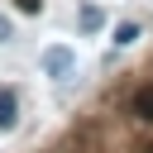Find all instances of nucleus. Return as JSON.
Instances as JSON below:
<instances>
[{"mask_svg": "<svg viewBox=\"0 0 153 153\" xmlns=\"http://www.w3.org/2000/svg\"><path fill=\"white\" fill-rule=\"evenodd\" d=\"M5 38H10V19L0 14V43H5Z\"/></svg>", "mask_w": 153, "mask_h": 153, "instance_id": "7", "label": "nucleus"}, {"mask_svg": "<svg viewBox=\"0 0 153 153\" xmlns=\"http://www.w3.org/2000/svg\"><path fill=\"white\" fill-rule=\"evenodd\" d=\"M134 115H139V120H153V86L134 91Z\"/></svg>", "mask_w": 153, "mask_h": 153, "instance_id": "3", "label": "nucleus"}, {"mask_svg": "<svg viewBox=\"0 0 153 153\" xmlns=\"http://www.w3.org/2000/svg\"><path fill=\"white\" fill-rule=\"evenodd\" d=\"M19 10H24V14H38V10H43V0H19Z\"/></svg>", "mask_w": 153, "mask_h": 153, "instance_id": "6", "label": "nucleus"}, {"mask_svg": "<svg viewBox=\"0 0 153 153\" xmlns=\"http://www.w3.org/2000/svg\"><path fill=\"white\" fill-rule=\"evenodd\" d=\"M43 72L48 76H67L72 72V48H48L43 53Z\"/></svg>", "mask_w": 153, "mask_h": 153, "instance_id": "1", "label": "nucleus"}, {"mask_svg": "<svg viewBox=\"0 0 153 153\" xmlns=\"http://www.w3.org/2000/svg\"><path fill=\"white\" fill-rule=\"evenodd\" d=\"M14 115H19L14 91H10V86H0V134H5V129H14Z\"/></svg>", "mask_w": 153, "mask_h": 153, "instance_id": "2", "label": "nucleus"}, {"mask_svg": "<svg viewBox=\"0 0 153 153\" xmlns=\"http://www.w3.org/2000/svg\"><path fill=\"white\" fill-rule=\"evenodd\" d=\"M100 24H105V14H100L96 5H86V10H81V29H86V33H96Z\"/></svg>", "mask_w": 153, "mask_h": 153, "instance_id": "4", "label": "nucleus"}, {"mask_svg": "<svg viewBox=\"0 0 153 153\" xmlns=\"http://www.w3.org/2000/svg\"><path fill=\"white\" fill-rule=\"evenodd\" d=\"M134 38H139V24H120V29H115V43H120V48H129Z\"/></svg>", "mask_w": 153, "mask_h": 153, "instance_id": "5", "label": "nucleus"}]
</instances>
